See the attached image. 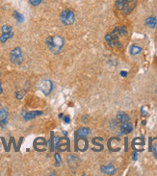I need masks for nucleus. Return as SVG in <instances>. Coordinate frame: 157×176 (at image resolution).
<instances>
[{"instance_id":"1","label":"nucleus","mask_w":157,"mask_h":176,"mask_svg":"<svg viewBox=\"0 0 157 176\" xmlns=\"http://www.w3.org/2000/svg\"><path fill=\"white\" fill-rule=\"evenodd\" d=\"M46 45L52 53L58 54L64 46V39L58 35L48 37L46 39Z\"/></svg>"},{"instance_id":"2","label":"nucleus","mask_w":157,"mask_h":176,"mask_svg":"<svg viewBox=\"0 0 157 176\" xmlns=\"http://www.w3.org/2000/svg\"><path fill=\"white\" fill-rule=\"evenodd\" d=\"M60 19L64 25H71L75 20V15L71 10H64L60 15Z\"/></svg>"},{"instance_id":"3","label":"nucleus","mask_w":157,"mask_h":176,"mask_svg":"<svg viewBox=\"0 0 157 176\" xmlns=\"http://www.w3.org/2000/svg\"><path fill=\"white\" fill-rule=\"evenodd\" d=\"M10 60L12 63L20 65L22 62V52L20 47H16L10 52Z\"/></svg>"},{"instance_id":"4","label":"nucleus","mask_w":157,"mask_h":176,"mask_svg":"<svg viewBox=\"0 0 157 176\" xmlns=\"http://www.w3.org/2000/svg\"><path fill=\"white\" fill-rule=\"evenodd\" d=\"M39 87L41 89V92L44 93V94L45 95H48L52 90V88H53V84L50 80H44L41 81L39 85Z\"/></svg>"},{"instance_id":"5","label":"nucleus","mask_w":157,"mask_h":176,"mask_svg":"<svg viewBox=\"0 0 157 176\" xmlns=\"http://www.w3.org/2000/svg\"><path fill=\"white\" fill-rule=\"evenodd\" d=\"M136 6H137V0H127L120 11L123 12V15H128L134 10Z\"/></svg>"},{"instance_id":"6","label":"nucleus","mask_w":157,"mask_h":176,"mask_svg":"<svg viewBox=\"0 0 157 176\" xmlns=\"http://www.w3.org/2000/svg\"><path fill=\"white\" fill-rule=\"evenodd\" d=\"M46 144V141L43 138H38L35 139L34 147L38 151H44L45 150V145Z\"/></svg>"},{"instance_id":"7","label":"nucleus","mask_w":157,"mask_h":176,"mask_svg":"<svg viewBox=\"0 0 157 176\" xmlns=\"http://www.w3.org/2000/svg\"><path fill=\"white\" fill-rule=\"evenodd\" d=\"M100 169L102 172L105 174H108V175H113L116 172V168H115V167L112 164H109V165H106V166H102Z\"/></svg>"},{"instance_id":"8","label":"nucleus","mask_w":157,"mask_h":176,"mask_svg":"<svg viewBox=\"0 0 157 176\" xmlns=\"http://www.w3.org/2000/svg\"><path fill=\"white\" fill-rule=\"evenodd\" d=\"M43 114L41 111H32V112H27L25 114H23V118L25 120H31V119H34L36 117L38 116H41V114Z\"/></svg>"},{"instance_id":"9","label":"nucleus","mask_w":157,"mask_h":176,"mask_svg":"<svg viewBox=\"0 0 157 176\" xmlns=\"http://www.w3.org/2000/svg\"><path fill=\"white\" fill-rule=\"evenodd\" d=\"M133 130V126H132L131 123L128 122H124L123 123L122 127H120V134L122 135H126V134H129V133Z\"/></svg>"},{"instance_id":"10","label":"nucleus","mask_w":157,"mask_h":176,"mask_svg":"<svg viewBox=\"0 0 157 176\" xmlns=\"http://www.w3.org/2000/svg\"><path fill=\"white\" fill-rule=\"evenodd\" d=\"M90 134H91V130L87 128V127H81V128H79L76 132V135L78 138H85Z\"/></svg>"},{"instance_id":"11","label":"nucleus","mask_w":157,"mask_h":176,"mask_svg":"<svg viewBox=\"0 0 157 176\" xmlns=\"http://www.w3.org/2000/svg\"><path fill=\"white\" fill-rule=\"evenodd\" d=\"M76 146L78 148V150L80 151H85L88 147V143H87V141L86 139H84L83 138H80L79 141L77 142L76 143Z\"/></svg>"},{"instance_id":"12","label":"nucleus","mask_w":157,"mask_h":176,"mask_svg":"<svg viewBox=\"0 0 157 176\" xmlns=\"http://www.w3.org/2000/svg\"><path fill=\"white\" fill-rule=\"evenodd\" d=\"M146 24L148 26H149L150 28H154L157 25V19L155 16H149L146 19Z\"/></svg>"},{"instance_id":"13","label":"nucleus","mask_w":157,"mask_h":176,"mask_svg":"<svg viewBox=\"0 0 157 176\" xmlns=\"http://www.w3.org/2000/svg\"><path fill=\"white\" fill-rule=\"evenodd\" d=\"M114 32H116L119 36H125L127 35V29H126L125 26H119V27H116L114 30Z\"/></svg>"},{"instance_id":"14","label":"nucleus","mask_w":157,"mask_h":176,"mask_svg":"<svg viewBox=\"0 0 157 176\" xmlns=\"http://www.w3.org/2000/svg\"><path fill=\"white\" fill-rule=\"evenodd\" d=\"M14 36V33L13 32H8V33H3L1 36H0V41L2 42V44H5L6 41L8 40H10L11 38H13Z\"/></svg>"},{"instance_id":"15","label":"nucleus","mask_w":157,"mask_h":176,"mask_svg":"<svg viewBox=\"0 0 157 176\" xmlns=\"http://www.w3.org/2000/svg\"><path fill=\"white\" fill-rule=\"evenodd\" d=\"M142 51V48L140 47V46H138V45H132L131 47H130V54L131 55H133V56H135V55H137V54H139Z\"/></svg>"},{"instance_id":"16","label":"nucleus","mask_w":157,"mask_h":176,"mask_svg":"<svg viewBox=\"0 0 157 176\" xmlns=\"http://www.w3.org/2000/svg\"><path fill=\"white\" fill-rule=\"evenodd\" d=\"M14 17L16 19V20L17 21V22H23L24 21V16L20 14V13H19V12H16V11H15L14 12Z\"/></svg>"},{"instance_id":"17","label":"nucleus","mask_w":157,"mask_h":176,"mask_svg":"<svg viewBox=\"0 0 157 176\" xmlns=\"http://www.w3.org/2000/svg\"><path fill=\"white\" fill-rule=\"evenodd\" d=\"M7 118H8V112H7V110L4 109V108H1V109H0V121L7 119Z\"/></svg>"},{"instance_id":"18","label":"nucleus","mask_w":157,"mask_h":176,"mask_svg":"<svg viewBox=\"0 0 157 176\" xmlns=\"http://www.w3.org/2000/svg\"><path fill=\"white\" fill-rule=\"evenodd\" d=\"M126 1H127V0H116V8L120 11L124 6V4L126 3Z\"/></svg>"},{"instance_id":"19","label":"nucleus","mask_w":157,"mask_h":176,"mask_svg":"<svg viewBox=\"0 0 157 176\" xmlns=\"http://www.w3.org/2000/svg\"><path fill=\"white\" fill-rule=\"evenodd\" d=\"M152 152H153L154 157L157 159V138L154 139V142L152 143Z\"/></svg>"},{"instance_id":"20","label":"nucleus","mask_w":157,"mask_h":176,"mask_svg":"<svg viewBox=\"0 0 157 176\" xmlns=\"http://www.w3.org/2000/svg\"><path fill=\"white\" fill-rule=\"evenodd\" d=\"M129 119H130V118H129L128 114H124L123 116V118H120V122H122V123H124V122H128Z\"/></svg>"},{"instance_id":"21","label":"nucleus","mask_w":157,"mask_h":176,"mask_svg":"<svg viewBox=\"0 0 157 176\" xmlns=\"http://www.w3.org/2000/svg\"><path fill=\"white\" fill-rule=\"evenodd\" d=\"M2 32L3 33H8V32H11L12 31V27L10 25H3L2 26Z\"/></svg>"},{"instance_id":"22","label":"nucleus","mask_w":157,"mask_h":176,"mask_svg":"<svg viewBox=\"0 0 157 176\" xmlns=\"http://www.w3.org/2000/svg\"><path fill=\"white\" fill-rule=\"evenodd\" d=\"M55 160H56L55 166H56V167H59L60 165H61V157H60V155H59L58 153L55 154Z\"/></svg>"},{"instance_id":"23","label":"nucleus","mask_w":157,"mask_h":176,"mask_svg":"<svg viewBox=\"0 0 157 176\" xmlns=\"http://www.w3.org/2000/svg\"><path fill=\"white\" fill-rule=\"evenodd\" d=\"M41 1H43V0H29V3L32 6H38L39 4H41Z\"/></svg>"},{"instance_id":"24","label":"nucleus","mask_w":157,"mask_h":176,"mask_svg":"<svg viewBox=\"0 0 157 176\" xmlns=\"http://www.w3.org/2000/svg\"><path fill=\"white\" fill-rule=\"evenodd\" d=\"M64 121H65L66 123H70V117H69V116L64 117Z\"/></svg>"},{"instance_id":"25","label":"nucleus","mask_w":157,"mask_h":176,"mask_svg":"<svg viewBox=\"0 0 157 176\" xmlns=\"http://www.w3.org/2000/svg\"><path fill=\"white\" fill-rule=\"evenodd\" d=\"M137 158H138V155H137V153H136V151H134L133 154H132V159H133L134 161H136Z\"/></svg>"},{"instance_id":"26","label":"nucleus","mask_w":157,"mask_h":176,"mask_svg":"<svg viewBox=\"0 0 157 176\" xmlns=\"http://www.w3.org/2000/svg\"><path fill=\"white\" fill-rule=\"evenodd\" d=\"M120 75H122L123 77H125L126 75H127V72H126V71H122V72H120Z\"/></svg>"},{"instance_id":"27","label":"nucleus","mask_w":157,"mask_h":176,"mask_svg":"<svg viewBox=\"0 0 157 176\" xmlns=\"http://www.w3.org/2000/svg\"><path fill=\"white\" fill-rule=\"evenodd\" d=\"M3 93V89H2V86H1V82H0V93Z\"/></svg>"}]
</instances>
